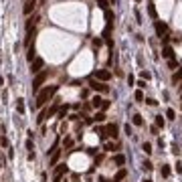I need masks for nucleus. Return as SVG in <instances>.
<instances>
[{
	"mask_svg": "<svg viewBox=\"0 0 182 182\" xmlns=\"http://www.w3.org/2000/svg\"><path fill=\"white\" fill-rule=\"evenodd\" d=\"M162 57L168 59V61H170V59H174V49L166 45V47H164V51H162Z\"/></svg>",
	"mask_w": 182,
	"mask_h": 182,
	"instance_id": "nucleus-8",
	"label": "nucleus"
},
{
	"mask_svg": "<svg viewBox=\"0 0 182 182\" xmlns=\"http://www.w3.org/2000/svg\"><path fill=\"white\" fill-rule=\"evenodd\" d=\"M0 63H2V59H0Z\"/></svg>",
	"mask_w": 182,
	"mask_h": 182,
	"instance_id": "nucleus-39",
	"label": "nucleus"
},
{
	"mask_svg": "<svg viewBox=\"0 0 182 182\" xmlns=\"http://www.w3.org/2000/svg\"><path fill=\"white\" fill-rule=\"evenodd\" d=\"M105 132H107V136H111V138L115 140V138H117V125H115V124H109L107 127H105Z\"/></svg>",
	"mask_w": 182,
	"mask_h": 182,
	"instance_id": "nucleus-9",
	"label": "nucleus"
},
{
	"mask_svg": "<svg viewBox=\"0 0 182 182\" xmlns=\"http://www.w3.org/2000/svg\"><path fill=\"white\" fill-rule=\"evenodd\" d=\"M47 117H49V109H43V111H41V115L36 117V122H39V124H43Z\"/></svg>",
	"mask_w": 182,
	"mask_h": 182,
	"instance_id": "nucleus-16",
	"label": "nucleus"
},
{
	"mask_svg": "<svg viewBox=\"0 0 182 182\" xmlns=\"http://www.w3.org/2000/svg\"><path fill=\"white\" fill-rule=\"evenodd\" d=\"M140 77H142V79H150V77H152V75H150L148 71H142V73H140Z\"/></svg>",
	"mask_w": 182,
	"mask_h": 182,
	"instance_id": "nucleus-28",
	"label": "nucleus"
},
{
	"mask_svg": "<svg viewBox=\"0 0 182 182\" xmlns=\"http://www.w3.org/2000/svg\"><path fill=\"white\" fill-rule=\"evenodd\" d=\"M154 28H156L158 36H166V34H168V24H166V23H160V20H156V23H154Z\"/></svg>",
	"mask_w": 182,
	"mask_h": 182,
	"instance_id": "nucleus-5",
	"label": "nucleus"
},
{
	"mask_svg": "<svg viewBox=\"0 0 182 182\" xmlns=\"http://www.w3.org/2000/svg\"><path fill=\"white\" fill-rule=\"evenodd\" d=\"M16 109H18V114H24V103H23V99H18V101H16Z\"/></svg>",
	"mask_w": 182,
	"mask_h": 182,
	"instance_id": "nucleus-23",
	"label": "nucleus"
},
{
	"mask_svg": "<svg viewBox=\"0 0 182 182\" xmlns=\"http://www.w3.org/2000/svg\"><path fill=\"white\" fill-rule=\"evenodd\" d=\"M148 14H150V18H154V20H156V6H154L152 2L148 4Z\"/></svg>",
	"mask_w": 182,
	"mask_h": 182,
	"instance_id": "nucleus-15",
	"label": "nucleus"
},
{
	"mask_svg": "<svg viewBox=\"0 0 182 182\" xmlns=\"http://www.w3.org/2000/svg\"><path fill=\"white\" fill-rule=\"evenodd\" d=\"M101 107H103V109H107V107H109V101H107V99H103V103H101Z\"/></svg>",
	"mask_w": 182,
	"mask_h": 182,
	"instance_id": "nucleus-36",
	"label": "nucleus"
},
{
	"mask_svg": "<svg viewBox=\"0 0 182 182\" xmlns=\"http://www.w3.org/2000/svg\"><path fill=\"white\" fill-rule=\"evenodd\" d=\"M26 59L33 63L34 61V47H28V51H26Z\"/></svg>",
	"mask_w": 182,
	"mask_h": 182,
	"instance_id": "nucleus-18",
	"label": "nucleus"
},
{
	"mask_svg": "<svg viewBox=\"0 0 182 182\" xmlns=\"http://www.w3.org/2000/svg\"><path fill=\"white\" fill-rule=\"evenodd\" d=\"M144 152L150 154V152H152V146H150V144H144Z\"/></svg>",
	"mask_w": 182,
	"mask_h": 182,
	"instance_id": "nucleus-33",
	"label": "nucleus"
},
{
	"mask_svg": "<svg viewBox=\"0 0 182 182\" xmlns=\"http://www.w3.org/2000/svg\"><path fill=\"white\" fill-rule=\"evenodd\" d=\"M138 87H140V89H144V87H146V81L140 79V81H138Z\"/></svg>",
	"mask_w": 182,
	"mask_h": 182,
	"instance_id": "nucleus-34",
	"label": "nucleus"
},
{
	"mask_svg": "<svg viewBox=\"0 0 182 182\" xmlns=\"http://www.w3.org/2000/svg\"><path fill=\"white\" fill-rule=\"evenodd\" d=\"M43 65H45V61H43L41 57H36V59L33 61V63H31V71H33V73H41Z\"/></svg>",
	"mask_w": 182,
	"mask_h": 182,
	"instance_id": "nucleus-6",
	"label": "nucleus"
},
{
	"mask_svg": "<svg viewBox=\"0 0 182 182\" xmlns=\"http://www.w3.org/2000/svg\"><path fill=\"white\" fill-rule=\"evenodd\" d=\"M152 168H154V166H152V162L146 160V162H144V170H152Z\"/></svg>",
	"mask_w": 182,
	"mask_h": 182,
	"instance_id": "nucleus-31",
	"label": "nucleus"
},
{
	"mask_svg": "<svg viewBox=\"0 0 182 182\" xmlns=\"http://www.w3.org/2000/svg\"><path fill=\"white\" fill-rule=\"evenodd\" d=\"M125 134H127V136H132V125H130V124H125Z\"/></svg>",
	"mask_w": 182,
	"mask_h": 182,
	"instance_id": "nucleus-35",
	"label": "nucleus"
},
{
	"mask_svg": "<svg viewBox=\"0 0 182 182\" xmlns=\"http://www.w3.org/2000/svg\"><path fill=\"white\" fill-rule=\"evenodd\" d=\"M114 162L117 164V166H124V164H125V156H124V154H117V156L114 158Z\"/></svg>",
	"mask_w": 182,
	"mask_h": 182,
	"instance_id": "nucleus-14",
	"label": "nucleus"
},
{
	"mask_svg": "<svg viewBox=\"0 0 182 182\" xmlns=\"http://www.w3.org/2000/svg\"><path fill=\"white\" fill-rule=\"evenodd\" d=\"M65 114H67V105H65V107L59 111V119H63V117H65Z\"/></svg>",
	"mask_w": 182,
	"mask_h": 182,
	"instance_id": "nucleus-29",
	"label": "nucleus"
},
{
	"mask_svg": "<svg viewBox=\"0 0 182 182\" xmlns=\"http://www.w3.org/2000/svg\"><path fill=\"white\" fill-rule=\"evenodd\" d=\"M103 148H105V152H114V150L117 148V144H115V142H107Z\"/></svg>",
	"mask_w": 182,
	"mask_h": 182,
	"instance_id": "nucleus-17",
	"label": "nucleus"
},
{
	"mask_svg": "<svg viewBox=\"0 0 182 182\" xmlns=\"http://www.w3.org/2000/svg\"><path fill=\"white\" fill-rule=\"evenodd\" d=\"M95 2H97V4H99V6H101V8H107V4H109V2H107V0H95Z\"/></svg>",
	"mask_w": 182,
	"mask_h": 182,
	"instance_id": "nucleus-27",
	"label": "nucleus"
},
{
	"mask_svg": "<svg viewBox=\"0 0 182 182\" xmlns=\"http://www.w3.org/2000/svg\"><path fill=\"white\" fill-rule=\"evenodd\" d=\"M93 122H99V124H103V122H105V114H103V111H99V114L93 117Z\"/></svg>",
	"mask_w": 182,
	"mask_h": 182,
	"instance_id": "nucleus-20",
	"label": "nucleus"
},
{
	"mask_svg": "<svg viewBox=\"0 0 182 182\" xmlns=\"http://www.w3.org/2000/svg\"><path fill=\"white\" fill-rule=\"evenodd\" d=\"M176 172H178V174H182V164H180V162L176 164Z\"/></svg>",
	"mask_w": 182,
	"mask_h": 182,
	"instance_id": "nucleus-37",
	"label": "nucleus"
},
{
	"mask_svg": "<svg viewBox=\"0 0 182 182\" xmlns=\"http://www.w3.org/2000/svg\"><path fill=\"white\" fill-rule=\"evenodd\" d=\"M59 91V85H51V87H45V89H41L36 93V107H43L47 101H51L53 99V95Z\"/></svg>",
	"mask_w": 182,
	"mask_h": 182,
	"instance_id": "nucleus-1",
	"label": "nucleus"
},
{
	"mask_svg": "<svg viewBox=\"0 0 182 182\" xmlns=\"http://www.w3.org/2000/svg\"><path fill=\"white\" fill-rule=\"evenodd\" d=\"M180 99H182V95H180Z\"/></svg>",
	"mask_w": 182,
	"mask_h": 182,
	"instance_id": "nucleus-40",
	"label": "nucleus"
},
{
	"mask_svg": "<svg viewBox=\"0 0 182 182\" xmlns=\"http://www.w3.org/2000/svg\"><path fill=\"white\" fill-rule=\"evenodd\" d=\"M93 79L103 81V83H105V81H109V79H111V73H109L107 69H99V71H95V77H93Z\"/></svg>",
	"mask_w": 182,
	"mask_h": 182,
	"instance_id": "nucleus-4",
	"label": "nucleus"
},
{
	"mask_svg": "<svg viewBox=\"0 0 182 182\" xmlns=\"http://www.w3.org/2000/svg\"><path fill=\"white\" fill-rule=\"evenodd\" d=\"M101 103H103V99L99 95H93V99H91V105H93V107H101Z\"/></svg>",
	"mask_w": 182,
	"mask_h": 182,
	"instance_id": "nucleus-13",
	"label": "nucleus"
},
{
	"mask_svg": "<svg viewBox=\"0 0 182 182\" xmlns=\"http://www.w3.org/2000/svg\"><path fill=\"white\" fill-rule=\"evenodd\" d=\"M34 6H36V0H28V2L24 4L23 12H24V14H26V16H31V12L34 10Z\"/></svg>",
	"mask_w": 182,
	"mask_h": 182,
	"instance_id": "nucleus-7",
	"label": "nucleus"
},
{
	"mask_svg": "<svg viewBox=\"0 0 182 182\" xmlns=\"http://www.w3.org/2000/svg\"><path fill=\"white\" fill-rule=\"evenodd\" d=\"M156 127H164V117L162 115H156Z\"/></svg>",
	"mask_w": 182,
	"mask_h": 182,
	"instance_id": "nucleus-24",
	"label": "nucleus"
},
{
	"mask_svg": "<svg viewBox=\"0 0 182 182\" xmlns=\"http://www.w3.org/2000/svg\"><path fill=\"white\" fill-rule=\"evenodd\" d=\"M180 79H182V67L178 69V73H174V75H172V81H174V83H178Z\"/></svg>",
	"mask_w": 182,
	"mask_h": 182,
	"instance_id": "nucleus-21",
	"label": "nucleus"
},
{
	"mask_svg": "<svg viewBox=\"0 0 182 182\" xmlns=\"http://www.w3.org/2000/svg\"><path fill=\"white\" fill-rule=\"evenodd\" d=\"M132 122H134V125H144V119H142V115H140V114L134 115V119H132Z\"/></svg>",
	"mask_w": 182,
	"mask_h": 182,
	"instance_id": "nucleus-19",
	"label": "nucleus"
},
{
	"mask_svg": "<svg viewBox=\"0 0 182 182\" xmlns=\"http://www.w3.org/2000/svg\"><path fill=\"white\" fill-rule=\"evenodd\" d=\"M166 115H168L170 119H174V117H176V111H174V109H166Z\"/></svg>",
	"mask_w": 182,
	"mask_h": 182,
	"instance_id": "nucleus-26",
	"label": "nucleus"
},
{
	"mask_svg": "<svg viewBox=\"0 0 182 182\" xmlns=\"http://www.w3.org/2000/svg\"><path fill=\"white\" fill-rule=\"evenodd\" d=\"M89 85L93 91H101V93H109V85H105L103 81H97V79H89Z\"/></svg>",
	"mask_w": 182,
	"mask_h": 182,
	"instance_id": "nucleus-3",
	"label": "nucleus"
},
{
	"mask_svg": "<svg viewBox=\"0 0 182 182\" xmlns=\"http://www.w3.org/2000/svg\"><path fill=\"white\" fill-rule=\"evenodd\" d=\"M59 160V150H55V154H53V158H51V166H55Z\"/></svg>",
	"mask_w": 182,
	"mask_h": 182,
	"instance_id": "nucleus-25",
	"label": "nucleus"
},
{
	"mask_svg": "<svg viewBox=\"0 0 182 182\" xmlns=\"http://www.w3.org/2000/svg\"><path fill=\"white\" fill-rule=\"evenodd\" d=\"M47 77H49V73H47V71L36 73V77L33 79V91H34V93H39V91H41V85L47 81Z\"/></svg>",
	"mask_w": 182,
	"mask_h": 182,
	"instance_id": "nucleus-2",
	"label": "nucleus"
},
{
	"mask_svg": "<svg viewBox=\"0 0 182 182\" xmlns=\"http://www.w3.org/2000/svg\"><path fill=\"white\" fill-rule=\"evenodd\" d=\"M136 99L138 101H144V93L142 91H136Z\"/></svg>",
	"mask_w": 182,
	"mask_h": 182,
	"instance_id": "nucleus-30",
	"label": "nucleus"
},
{
	"mask_svg": "<svg viewBox=\"0 0 182 182\" xmlns=\"http://www.w3.org/2000/svg\"><path fill=\"white\" fill-rule=\"evenodd\" d=\"M176 65H178V63H176V59H170V61H168V67H170V69H174Z\"/></svg>",
	"mask_w": 182,
	"mask_h": 182,
	"instance_id": "nucleus-32",
	"label": "nucleus"
},
{
	"mask_svg": "<svg viewBox=\"0 0 182 182\" xmlns=\"http://www.w3.org/2000/svg\"><path fill=\"white\" fill-rule=\"evenodd\" d=\"M125 176H127V170H124V168H122V170H119V172L114 176V178H111V182H122Z\"/></svg>",
	"mask_w": 182,
	"mask_h": 182,
	"instance_id": "nucleus-11",
	"label": "nucleus"
},
{
	"mask_svg": "<svg viewBox=\"0 0 182 182\" xmlns=\"http://www.w3.org/2000/svg\"><path fill=\"white\" fill-rule=\"evenodd\" d=\"M65 172H67V166H65V164H63V166H59L57 170H55V178H57V180H61V176H63Z\"/></svg>",
	"mask_w": 182,
	"mask_h": 182,
	"instance_id": "nucleus-12",
	"label": "nucleus"
},
{
	"mask_svg": "<svg viewBox=\"0 0 182 182\" xmlns=\"http://www.w3.org/2000/svg\"><path fill=\"white\" fill-rule=\"evenodd\" d=\"M138 2H140V0H138Z\"/></svg>",
	"mask_w": 182,
	"mask_h": 182,
	"instance_id": "nucleus-41",
	"label": "nucleus"
},
{
	"mask_svg": "<svg viewBox=\"0 0 182 182\" xmlns=\"http://www.w3.org/2000/svg\"><path fill=\"white\" fill-rule=\"evenodd\" d=\"M39 23V14H33V16H28V20H26V31H31L34 24Z\"/></svg>",
	"mask_w": 182,
	"mask_h": 182,
	"instance_id": "nucleus-10",
	"label": "nucleus"
},
{
	"mask_svg": "<svg viewBox=\"0 0 182 182\" xmlns=\"http://www.w3.org/2000/svg\"><path fill=\"white\" fill-rule=\"evenodd\" d=\"M142 182H152V180H142Z\"/></svg>",
	"mask_w": 182,
	"mask_h": 182,
	"instance_id": "nucleus-38",
	"label": "nucleus"
},
{
	"mask_svg": "<svg viewBox=\"0 0 182 182\" xmlns=\"http://www.w3.org/2000/svg\"><path fill=\"white\" fill-rule=\"evenodd\" d=\"M160 174H162L164 178H168V176H170V168H168V166H162V170H160Z\"/></svg>",
	"mask_w": 182,
	"mask_h": 182,
	"instance_id": "nucleus-22",
	"label": "nucleus"
}]
</instances>
